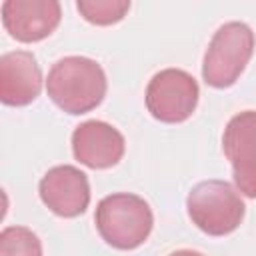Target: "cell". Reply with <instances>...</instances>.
I'll return each mask as SVG.
<instances>
[{
  "label": "cell",
  "mask_w": 256,
  "mask_h": 256,
  "mask_svg": "<svg viewBox=\"0 0 256 256\" xmlns=\"http://www.w3.org/2000/svg\"><path fill=\"white\" fill-rule=\"evenodd\" d=\"M0 12L6 32L24 44L48 38L62 18V6L56 0H6Z\"/></svg>",
  "instance_id": "ba28073f"
},
{
  "label": "cell",
  "mask_w": 256,
  "mask_h": 256,
  "mask_svg": "<svg viewBox=\"0 0 256 256\" xmlns=\"http://www.w3.org/2000/svg\"><path fill=\"white\" fill-rule=\"evenodd\" d=\"M168 256H204V254H200L196 250H190V248H182V250H176V252H172Z\"/></svg>",
  "instance_id": "4fadbf2b"
},
{
  "label": "cell",
  "mask_w": 256,
  "mask_h": 256,
  "mask_svg": "<svg viewBox=\"0 0 256 256\" xmlns=\"http://www.w3.org/2000/svg\"><path fill=\"white\" fill-rule=\"evenodd\" d=\"M108 82L102 66L86 56H64L56 60L46 78L50 100L72 116L86 114L100 106Z\"/></svg>",
  "instance_id": "6da1fadb"
},
{
  "label": "cell",
  "mask_w": 256,
  "mask_h": 256,
  "mask_svg": "<svg viewBox=\"0 0 256 256\" xmlns=\"http://www.w3.org/2000/svg\"><path fill=\"white\" fill-rule=\"evenodd\" d=\"M200 88L192 74L180 68H164L156 72L146 86L148 112L166 124H180L188 120L198 106Z\"/></svg>",
  "instance_id": "5b68a950"
},
{
  "label": "cell",
  "mask_w": 256,
  "mask_h": 256,
  "mask_svg": "<svg viewBox=\"0 0 256 256\" xmlns=\"http://www.w3.org/2000/svg\"><path fill=\"white\" fill-rule=\"evenodd\" d=\"M76 8L86 22L96 26H110L120 22L128 14L130 2L128 0H78Z\"/></svg>",
  "instance_id": "8fae6325"
},
{
  "label": "cell",
  "mask_w": 256,
  "mask_h": 256,
  "mask_svg": "<svg viewBox=\"0 0 256 256\" xmlns=\"http://www.w3.org/2000/svg\"><path fill=\"white\" fill-rule=\"evenodd\" d=\"M38 194L44 206L56 216L76 218L90 204L88 176L72 164L54 166L40 178Z\"/></svg>",
  "instance_id": "52a82bcc"
},
{
  "label": "cell",
  "mask_w": 256,
  "mask_h": 256,
  "mask_svg": "<svg viewBox=\"0 0 256 256\" xmlns=\"http://www.w3.org/2000/svg\"><path fill=\"white\" fill-rule=\"evenodd\" d=\"M42 70L28 50H14L0 56V100L6 106H28L40 96Z\"/></svg>",
  "instance_id": "30bf717a"
},
{
  "label": "cell",
  "mask_w": 256,
  "mask_h": 256,
  "mask_svg": "<svg viewBox=\"0 0 256 256\" xmlns=\"http://www.w3.org/2000/svg\"><path fill=\"white\" fill-rule=\"evenodd\" d=\"M124 150L122 132L104 120H86L72 132V154L86 168H112L122 160Z\"/></svg>",
  "instance_id": "9c48e42d"
},
{
  "label": "cell",
  "mask_w": 256,
  "mask_h": 256,
  "mask_svg": "<svg viewBox=\"0 0 256 256\" xmlns=\"http://www.w3.org/2000/svg\"><path fill=\"white\" fill-rule=\"evenodd\" d=\"M94 222L106 244L116 250H134L148 240L154 228V214L142 196L116 192L98 202Z\"/></svg>",
  "instance_id": "7a4b0ae2"
},
{
  "label": "cell",
  "mask_w": 256,
  "mask_h": 256,
  "mask_svg": "<svg viewBox=\"0 0 256 256\" xmlns=\"http://www.w3.org/2000/svg\"><path fill=\"white\" fill-rule=\"evenodd\" d=\"M0 256H44L42 242L26 226H6L0 232Z\"/></svg>",
  "instance_id": "7c38bea8"
},
{
  "label": "cell",
  "mask_w": 256,
  "mask_h": 256,
  "mask_svg": "<svg viewBox=\"0 0 256 256\" xmlns=\"http://www.w3.org/2000/svg\"><path fill=\"white\" fill-rule=\"evenodd\" d=\"M222 150L232 166L236 190L256 200V110H244L228 120Z\"/></svg>",
  "instance_id": "8992f818"
},
{
  "label": "cell",
  "mask_w": 256,
  "mask_h": 256,
  "mask_svg": "<svg viewBox=\"0 0 256 256\" xmlns=\"http://www.w3.org/2000/svg\"><path fill=\"white\" fill-rule=\"evenodd\" d=\"M186 210L192 224L208 236L232 234L246 214L238 190L230 182L216 178L198 182L188 192Z\"/></svg>",
  "instance_id": "277c9868"
},
{
  "label": "cell",
  "mask_w": 256,
  "mask_h": 256,
  "mask_svg": "<svg viewBox=\"0 0 256 256\" xmlns=\"http://www.w3.org/2000/svg\"><path fill=\"white\" fill-rule=\"evenodd\" d=\"M254 32L246 22L232 20L222 24L204 52V82L212 88H230L236 84L254 54Z\"/></svg>",
  "instance_id": "3957f363"
}]
</instances>
